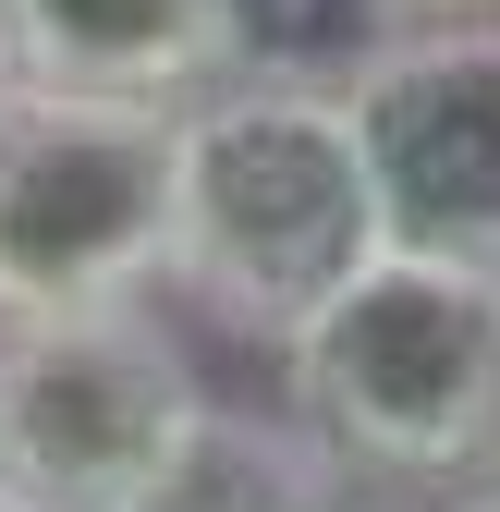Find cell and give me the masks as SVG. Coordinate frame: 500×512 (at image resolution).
<instances>
[{
	"label": "cell",
	"mask_w": 500,
	"mask_h": 512,
	"mask_svg": "<svg viewBox=\"0 0 500 512\" xmlns=\"http://www.w3.org/2000/svg\"><path fill=\"white\" fill-rule=\"evenodd\" d=\"M281 415L354 500H464L500 476V269L379 244L281 342Z\"/></svg>",
	"instance_id": "obj_2"
},
{
	"label": "cell",
	"mask_w": 500,
	"mask_h": 512,
	"mask_svg": "<svg viewBox=\"0 0 500 512\" xmlns=\"http://www.w3.org/2000/svg\"><path fill=\"white\" fill-rule=\"evenodd\" d=\"M0 512H25V500H0Z\"/></svg>",
	"instance_id": "obj_13"
},
{
	"label": "cell",
	"mask_w": 500,
	"mask_h": 512,
	"mask_svg": "<svg viewBox=\"0 0 500 512\" xmlns=\"http://www.w3.org/2000/svg\"><path fill=\"white\" fill-rule=\"evenodd\" d=\"M366 208L391 256L500 269V13L379 25L342 61Z\"/></svg>",
	"instance_id": "obj_5"
},
{
	"label": "cell",
	"mask_w": 500,
	"mask_h": 512,
	"mask_svg": "<svg viewBox=\"0 0 500 512\" xmlns=\"http://www.w3.org/2000/svg\"><path fill=\"white\" fill-rule=\"evenodd\" d=\"M379 25H391L379 0H220L232 61H281V74H342Z\"/></svg>",
	"instance_id": "obj_8"
},
{
	"label": "cell",
	"mask_w": 500,
	"mask_h": 512,
	"mask_svg": "<svg viewBox=\"0 0 500 512\" xmlns=\"http://www.w3.org/2000/svg\"><path fill=\"white\" fill-rule=\"evenodd\" d=\"M0 98H13V49H0Z\"/></svg>",
	"instance_id": "obj_12"
},
{
	"label": "cell",
	"mask_w": 500,
	"mask_h": 512,
	"mask_svg": "<svg viewBox=\"0 0 500 512\" xmlns=\"http://www.w3.org/2000/svg\"><path fill=\"white\" fill-rule=\"evenodd\" d=\"M13 86H98V98H196L232 74L220 0H0Z\"/></svg>",
	"instance_id": "obj_6"
},
{
	"label": "cell",
	"mask_w": 500,
	"mask_h": 512,
	"mask_svg": "<svg viewBox=\"0 0 500 512\" xmlns=\"http://www.w3.org/2000/svg\"><path fill=\"white\" fill-rule=\"evenodd\" d=\"M391 25H464V13H500V0H379Z\"/></svg>",
	"instance_id": "obj_9"
},
{
	"label": "cell",
	"mask_w": 500,
	"mask_h": 512,
	"mask_svg": "<svg viewBox=\"0 0 500 512\" xmlns=\"http://www.w3.org/2000/svg\"><path fill=\"white\" fill-rule=\"evenodd\" d=\"M342 500L354 488L330 476V452L281 403H208L196 439L171 452V476L135 512H342Z\"/></svg>",
	"instance_id": "obj_7"
},
{
	"label": "cell",
	"mask_w": 500,
	"mask_h": 512,
	"mask_svg": "<svg viewBox=\"0 0 500 512\" xmlns=\"http://www.w3.org/2000/svg\"><path fill=\"white\" fill-rule=\"evenodd\" d=\"M440 512H500V476H476L464 500H440Z\"/></svg>",
	"instance_id": "obj_10"
},
{
	"label": "cell",
	"mask_w": 500,
	"mask_h": 512,
	"mask_svg": "<svg viewBox=\"0 0 500 512\" xmlns=\"http://www.w3.org/2000/svg\"><path fill=\"white\" fill-rule=\"evenodd\" d=\"M342 512H440V500H342Z\"/></svg>",
	"instance_id": "obj_11"
},
{
	"label": "cell",
	"mask_w": 500,
	"mask_h": 512,
	"mask_svg": "<svg viewBox=\"0 0 500 512\" xmlns=\"http://www.w3.org/2000/svg\"><path fill=\"white\" fill-rule=\"evenodd\" d=\"M171 159L183 98H98V86L0 98V330L147 305L171 256Z\"/></svg>",
	"instance_id": "obj_3"
},
{
	"label": "cell",
	"mask_w": 500,
	"mask_h": 512,
	"mask_svg": "<svg viewBox=\"0 0 500 512\" xmlns=\"http://www.w3.org/2000/svg\"><path fill=\"white\" fill-rule=\"evenodd\" d=\"M366 256H379V208H366L342 74L232 61V74H208L183 98L159 293H183L208 330L281 354Z\"/></svg>",
	"instance_id": "obj_1"
},
{
	"label": "cell",
	"mask_w": 500,
	"mask_h": 512,
	"mask_svg": "<svg viewBox=\"0 0 500 512\" xmlns=\"http://www.w3.org/2000/svg\"><path fill=\"white\" fill-rule=\"evenodd\" d=\"M196 415L208 378L159 293L0 330V500L25 512H135L196 439Z\"/></svg>",
	"instance_id": "obj_4"
}]
</instances>
